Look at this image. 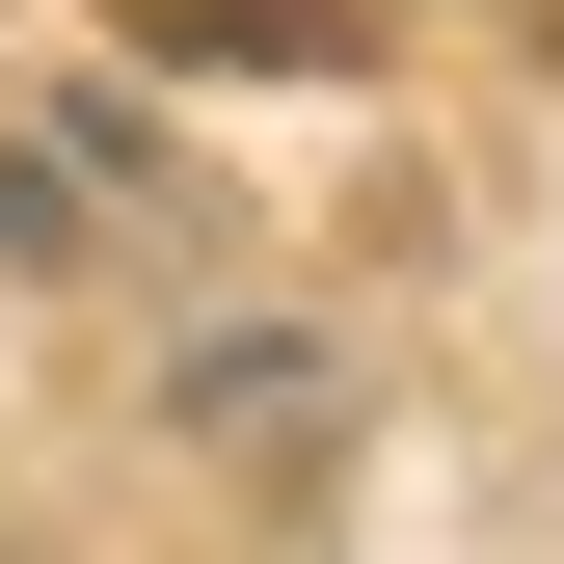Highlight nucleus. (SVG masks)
<instances>
[{
  "label": "nucleus",
  "instance_id": "1",
  "mask_svg": "<svg viewBox=\"0 0 564 564\" xmlns=\"http://www.w3.org/2000/svg\"><path fill=\"white\" fill-rule=\"evenodd\" d=\"M108 28H188V54H323V0H108Z\"/></svg>",
  "mask_w": 564,
  "mask_h": 564
}]
</instances>
